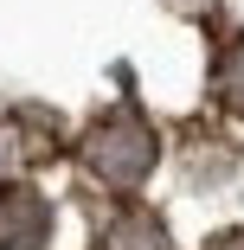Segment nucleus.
<instances>
[{
  "mask_svg": "<svg viewBox=\"0 0 244 250\" xmlns=\"http://www.w3.org/2000/svg\"><path fill=\"white\" fill-rule=\"evenodd\" d=\"M155 154H161V141H155L148 116H141L135 103H116V109H103L84 128V167L96 173V186H110V192L141 186L148 167H155Z\"/></svg>",
  "mask_w": 244,
  "mask_h": 250,
  "instance_id": "obj_1",
  "label": "nucleus"
},
{
  "mask_svg": "<svg viewBox=\"0 0 244 250\" xmlns=\"http://www.w3.org/2000/svg\"><path fill=\"white\" fill-rule=\"evenodd\" d=\"M52 237V206L26 180H0V250H45Z\"/></svg>",
  "mask_w": 244,
  "mask_h": 250,
  "instance_id": "obj_2",
  "label": "nucleus"
},
{
  "mask_svg": "<svg viewBox=\"0 0 244 250\" xmlns=\"http://www.w3.org/2000/svg\"><path fill=\"white\" fill-rule=\"evenodd\" d=\"M96 250H167V231L155 212H116L96 237Z\"/></svg>",
  "mask_w": 244,
  "mask_h": 250,
  "instance_id": "obj_3",
  "label": "nucleus"
},
{
  "mask_svg": "<svg viewBox=\"0 0 244 250\" xmlns=\"http://www.w3.org/2000/svg\"><path fill=\"white\" fill-rule=\"evenodd\" d=\"M219 103L231 116H244V32L225 45V58H219Z\"/></svg>",
  "mask_w": 244,
  "mask_h": 250,
  "instance_id": "obj_4",
  "label": "nucleus"
},
{
  "mask_svg": "<svg viewBox=\"0 0 244 250\" xmlns=\"http://www.w3.org/2000/svg\"><path fill=\"white\" fill-rule=\"evenodd\" d=\"M13 147H20L13 128H0V180H7V167H13Z\"/></svg>",
  "mask_w": 244,
  "mask_h": 250,
  "instance_id": "obj_5",
  "label": "nucleus"
},
{
  "mask_svg": "<svg viewBox=\"0 0 244 250\" xmlns=\"http://www.w3.org/2000/svg\"><path fill=\"white\" fill-rule=\"evenodd\" d=\"M206 250H244V231H225V237H212Z\"/></svg>",
  "mask_w": 244,
  "mask_h": 250,
  "instance_id": "obj_6",
  "label": "nucleus"
}]
</instances>
